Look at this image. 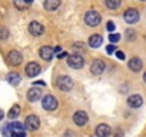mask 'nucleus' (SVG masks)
<instances>
[{
    "instance_id": "1",
    "label": "nucleus",
    "mask_w": 146,
    "mask_h": 137,
    "mask_svg": "<svg viewBox=\"0 0 146 137\" xmlns=\"http://www.w3.org/2000/svg\"><path fill=\"white\" fill-rule=\"evenodd\" d=\"M100 22H102V16H100L98 12H95V10L88 12L86 16H85V23H86L88 26H90V27H96V26H99Z\"/></svg>"
},
{
    "instance_id": "2",
    "label": "nucleus",
    "mask_w": 146,
    "mask_h": 137,
    "mask_svg": "<svg viewBox=\"0 0 146 137\" xmlns=\"http://www.w3.org/2000/svg\"><path fill=\"white\" fill-rule=\"evenodd\" d=\"M56 86L63 92H70L73 89V80L69 76H60V77H57Z\"/></svg>"
},
{
    "instance_id": "3",
    "label": "nucleus",
    "mask_w": 146,
    "mask_h": 137,
    "mask_svg": "<svg viewBox=\"0 0 146 137\" xmlns=\"http://www.w3.org/2000/svg\"><path fill=\"white\" fill-rule=\"evenodd\" d=\"M42 106H43V109H44V110H47V111H53V110H56V109H57L59 101H57L53 96L47 94V96H44V97H43V100H42Z\"/></svg>"
},
{
    "instance_id": "4",
    "label": "nucleus",
    "mask_w": 146,
    "mask_h": 137,
    "mask_svg": "<svg viewBox=\"0 0 146 137\" xmlns=\"http://www.w3.org/2000/svg\"><path fill=\"white\" fill-rule=\"evenodd\" d=\"M67 64H69L72 68L78 70V68H82V67H83L85 59H83L80 54H72V56H69V59H67Z\"/></svg>"
},
{
    "instance_id": "5",
    "label": "nucleus",
    "mask_w": 146,
    "mask_h": 137,
    "mask_svg": "<svg viewBox=\"0 0 146 137\" xmlns=\"http://www.w3.org/2000/svg\"><path fill=\"white\" fill-rule=\"evenodd\" d=\"M105 68H106L105 61L98 59V60H93V63H92V66H90V72H92V74L99 76V74H102V73L105 72Z\"/></svg>"
},
{
    "instance_id": "6",
    "label": "nucleus",
    "mask_w": 146,
    "mask_h": 137,
    "mask_svg": "<svg viewBox=\"0 0 146 137\" xmlns=\"http://www.w3.org/2000/svg\"><path fill=\"white\" fill-rule=\"evenodd\" d=\"M25 127L29 128V130H32V131L37 130V128L40 127V120H39V117H37V116H27V117H26V121H25Z\"/></svg>"
},
{
    "instance_id": "7",
    "label": "nucleus",
    "mask_w": 146,
    "mask_h": 137,
    "mask_svg": "<svg viewBox=\"0 0 146 137\" xmlns=\"http://www.w3.org/2000/svg\"><path fill=\"white\" fill-rule=\"evenodd\" d=\"M40 72H42V67H40V64L36 63V61H30V63L26 66V74H27L29 77H35V76H37Z\"/></svg>"
},
{
    "instance_id": "8",
    "label": "nucleus",
    "mask_w": 146,
    "mask_h": 137,
    "mask_svg": "<svg viewBox=\"0 0 146 137\" xmlns=\"http://www.w3.org/2000/svg\"><path fill=\"white\" fill-rule=\"evenodd\" d=\"M9 131H10V137L12 136H20V134H25V126L22 123H12V124H7L6 127Z\"/></svg>"
},
{
    "instance_id": "9",
    "label": "nucleus",
    "mask_w": 146,
    "mask_h": 137,
    "mask_svg": "<svg viewBox=\"0 0 146 137\" xmlns=\"http://www.w3.org/2000/svg\"><path fill=\"white\" fill-rule=\"evenodd\" d=\"M123 17H125L126 23L133 24V23H136V22L139 20V12H137L136 9H127V10L125 12Z\"/></svg>"
},
{
    "instance_id": "10",
    "label": "nucleus",
    "mask_w": 146,
    "mask_h": 137,
    "mask_svg": "<svg viewBox=\"0 0 146 137\" xmlns=\"http://www.w3.org/2000/svg\"><path fill=\"white\" fill-rule=\"evenodd\" d=\"M7 60H9V63H10L12 66H19V64L22 63L23 57H22L20 51L12 50V51H9V54H7Z\"/></svg>"
},
{
    "instance_id": "11",
    "label": "nucleus",
    "mask_w": 146,
    "mask_h": 137,
    "mask_svg": "<svg viewBox=\"0 0 146 137\" xmlns=\"http://www.w3.org/2000/svg\"><path fill=\"white\" fill-rule=\"evenodd\" d=\"M73 121H75V124H78V126H85L88 123V114L85 111L79 110V111H76L75 114H73Z\"/></svg>"
},
{
    "instance_id": "12",
    "label": "nucleus",
    "mask_w": 146,
    "mask_h": 137,
    "mask_svg": "<svg viewBox=\"0 0 146 137\" xmlns=\"http://www.w3.org/2000/svg\"><path fill=\"white\" fill-rule=\"evenodd\" d=\"M127 66H129L130 70L135 72V73L140 72L142 68H143V63H142V60H140L139 57H133V59H130L129 63H127Z\"/></svg>"
},
{
    "instance_id": "13",
    "label": "nucleus",
    "mask_w": 146,
    "mask_h": 137,
    "mask_svg": "<svg viewBox=\"0 0 146 137\" xmlns=\"http://www.w3.org/2000/svg\"><path fill=\"white\" fill-rule=\"evenodd\" d=\"M29 32H30V34H33V36H42L43 32H44V27H43L39 22H32V23L29 24Z\"/></svg>"
},
{
    "instance_id": "14",
    "label": "nucleus",
    "mask_w": 146,
    "mask_h": 137,
    "mask_svg": "<svg viewBox=\"0 0 146 137\" xmlns=\"http://www.w3.org/2000/svg\"><path fill=\"white\" fill-rule=\"evenodd\" d=\"M53 53H54V49H52V47H49V46H43V47L39 50L40 57H42L43 60H46V61H49V60L53 59Z\"/></svg>"
},
{
    "instance_id": "15",
    "label": "nucleus",
    "mask_w": 146,
    "mask_h": 137,
    "mask_svg": "<svg viewBox=\"0 0 146 137\" xmlns=\"http://www.w3.org/2000/svg\"><path fill=\"white\" fill-rule=\"evenodd\" d=\"M110 133H112L110 127L108 124H105V123H102V124H99L96 127V136L98 137H109Z\"/></svg>"
},
{
    "instance_id": "16",
    "label": "nucleus",
    "mask_w": 146,
    "mask_h": 137,
    "mask_svg": "<svg viewBox=\"0 0 146 137\" xmlns=\"http://www.w3.org/2000/svg\"><path fill=\"white\" fill-rule=\"evenodd\" d=\"M127 104H129V107H132V109H137V107H140V106L143 104V99H142L139 94H133V96H130V97L127 99Z\"/></svg>"
},
{
    "instance_id": "17",
    "label": "nucleus",
    "mask_w": 146,
    "mask_h": 137,
    "mask_svg": "<svg viewBox=\"0 0 146 137\" xmlns=\"http://www.w3.org/2000/svg\"><path fill=\"white\" fill-rule=\"evenodd\" d=\"M40 97H42V90L40 89H37V87L29 89V92H27V100L29 101H37Z\"/></svg>"
},
{
    "instance_id": "18",
    "label": "nucleus",
    "mask_w": 146,
    "mask_h": 137,
    "mask_svg": "<svg viewBox=\"0 0 146 137\" xmlns=\"http://www.w3.org/2000/svg\"><path fill=\"white\" fill-rule=\"evenodd\" d=\"M102 43H103V37H102L100 34H92L90 39H89V44H90L92 47H95V49L100 47Z\"/></svg>"
},
{
    "instance_id": "19",
    "label": "nucleus",
    "mask_w": 146,
    "mask_h": 137,
    "mask_svg": "<svg viewBox=\"0 0 146 137\" xmlns=\"http://www.w3.org/2000/svg\"><path fill=\"white\" fill-rule=\"evenodd\" d=\"M59 6H60V0H46L44 2V9L49 10V12L56 10Z\"/></svg>"
},
{
    "instance_id": "20",
    "label": "nucleus",
    "mask_w": 146,
    "mask_h": 137,
    "mask_svg": "<svg viewBox=\"0 0 146 137\" xmlns=\"http://www.w3.org/2000/svg\"><path fill=\"white\" fill-rule=\"evenodd\" d=\"M7 80H9V83H10L12 86H17V84L20 83L22 77H20V74H17V73H9V74H7Z\"/></svg>"
},
{
    "instance_id": "21",
    "label": "nucleus",
    "mask_w": 146,
    "mask_h": 137,
    "mask_svg": "<svg viewBox=\"0 0 146 137\" xmlns=\"http://www.w3.org/2000/svg\"><path fill=\"white\" fill-rule=\"evenodd\" d=\"M120 3H122V0H105L106 7L110 9V10H116L120 6Z\"/></svg>"
},
{
    "instance_id": "22",
    "label": "nucleus",
    "mask_w": 146,
    "mask_h": 137,
    "mask_svg": "<svg viewBox=\"0 0 146 137\" xmlns=\"http://www.w3.org/2000/svg\"><path fill=\"white\" fill-rule=\"evenodd\" d=\"M19 114H20V106H17V104H15L10 110H9V119H16V117H19Z\"/></svg>"
},
{
    "instance_id": "23",
    "label": "nucleus",
    "mask_w": 146,
    "mask_h": 137,
    "mask_svg": "<svg viewBox=\"0 0 146 137\" xmlns=\"http://www.w3.org/2000/svg\"><path fill=\"white\" fill-rule=\"evenodd\" d=\"M15 6H16L19 10H25V9H27L30 5H27L25 0H15Z\"/></svg>"
},
{
    "instance_id": "24",
    "label": "nucleus",
    "mask_w": 146,
    "mask_h": 137,
    "mask_svg": "<svg viewBox=\"0 0 146 137\" xmlns=\"http://www.w3.org/2000/svg\"><path fill=\"white\" fill-rule=\"evenodd\" d=\"M109 40H110L112 43H117V41L120 40V36H119L117 33H112V34H109Z\"/></svg>"
},
{
    "instance_id": "25",
    "label": "nucleus",
    "mask_w": 146,
    "mask_h": 137,
    "mask_svg": "<svg viewBox=\"0 0 146 137\" xmlns=\"http://www.w3.org/2000/svg\"><path fill=\"white\" fill-rule=\"evenodd\" d=\"M7 34H9L7 29H5V27H2V29H0V39H2V40L7 39Z\"/></svg>"
},
{
    "instance_id": "26",
    "label": "nucleus",
    "mask_w": 146,
    "mask_h": 137,
    "mask_svg": "<svg viewBox=\"0 0 146 137\" xmlns=\"http://www.w3.org/2000/svg\"><path fill=\"white\" fill-rule=\"evenodd\" d=\"M106 29H108L109 32H115V23H113V22H108Z\"/></svg>"
},
{
    "instance_id": "27",
    "label": "nucleus",
    "mask_w": 146,
    "mask_h": 137,
    "mask_svg": "<svg viewBox=\"0 0 146 137\" xmlns=\"http://www.w3.org/2000/svg\"><path fill=\"white\" fill-rule=\"evenodd\" d=\"M83 46H85L83 43H75V44H73V49H75V50H79V49L83 50Z\"/></svg>"
},
{
    "instance_id": "28",
    "label": "nucleus",
    "mask_w": 146,
    "mask_h": 137,
    "mask_svg": "<svg viewBox=\"0 0 146 137\" xmlns=\"http://www.w3.org/2000/svg\"><path fill=\"white\" fill-rule=\"evenodd\" d=\"M106 51H108V54H112V53L115 51V46H113V44H109L108 49H106Z\"/></svg>"
},
{
    "instance_id": "29",
    "label": "nucleus",
    "mask_w": 146,
    "mask_h": 137,
    "mask_svg": "<svg viewBox=\"0 0 146 137\" xmlns=\"http://www.w3.org/2000/svg\"><path fill=\"white\" fill-rule=\"evenodd\" d=\"M116 57L119 60H125V53L123 51H116Z\"/></svg>"
},
{
    "instance_id": "30",
    "label": "nucleus",
    "mask_w": 146,
    "mask_h": 137,
    "mask_svg": "<svg viewBox=\"0 0 146 137\" xmlns=\"http://www.w3.org/2000/svg\"><path fill=\"white\" fill-rule=\"evenodd\" d=\"M63 57H66V53L64 51H60V54L57 56V59H63Z\"/></svg>"
},
{
    "instance_id": "31",
    "label": "nucleus",
    "mask_w": 146,
    "mask_h": 137,
    "mask_svg": "<svg viewBox=\"0 0 146 137\" xmlns=\"http://www.w3.org/2000/svg\"><path fill=\"white\" fill-rule=\"evenodd\" d=\"M127 34H129V39H135V36H133L135 33H133V32H130V30H129V32H127Z\"/></svg>"
},
{
    "instance_id": "32",
    "label": "nucleus",
    "mask_w": 146,
    "mask_h": 137,
    "mask_svg": "<svg viewBox=\"0 0 146 137\" xmlns=\"http://www.w3.org/2000/svg\"><path fill=\"white\" fill-rule=\"evenodd\" d=\"M60 51H62V47H60V46H57V47L54 49V53H60Z\"/></svg>"
},
{
    "instance_id": "33",
    "label": "nucleus",
    "mask_w": 146,
    "mask_h": 137,
    "mask_svg": "<svg viewBox=\"0 0 146 137\" xmlns=\"http://www.w3.org/2000/svg\"><path fill=\"white\" fill-rule=\"evenodd\" d=\"M3 116H5V113H3L2 110H0V120H2V119H3Z\"/></svg>"
},
{
    "instance_id": "34",
    "label": "nucleus",
    "mask_w": 146,
    "mask_h": 137,
    "mask_svg": "<svg viewBox=\"0 0 146 137\" xmlns=\"http://www.w3.org/2000/svg\"><path fill=\"white\" fill-rule=\"evenodd\" d=\"M25 2H26L27 5H32V2H33V0H25Z\"/></svg>"
},
{
    "instance_id": "35",
    "label": "nucleus",
    "mask_w": 146,
    "mask_h": 137,
    "mask_svg": "<svg viewBox=\"0 0 146 137\" xmlns=\"http://www.w3.org/2000/svg\"><path fill=\"white\" fill-rule=\"evenodd\" d=\"M143 80H145V83H146V73L143 74Z\"/></svg>"
},
{
    "instance_id": "36",
    "label": "nucleus",
    "mask_w": 146,
    "mask_h": 137,
    "mask_svg": "<svg viewBox=\"0 0 146 137\" xmlns=\"http://www.w3.org/2000/svg\"><path fill=\"white\" fill-rule=\"evenodd\" d=\"M140 2H146V0H140Z\"/></svg>"
}]
</instances>
